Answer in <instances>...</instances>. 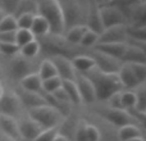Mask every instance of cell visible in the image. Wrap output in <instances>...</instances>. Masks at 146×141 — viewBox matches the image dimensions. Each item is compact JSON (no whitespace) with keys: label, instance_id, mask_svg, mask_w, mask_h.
<instances>
[{"label":"cell","instance_id":"obj_1","mask_svg":"<svg viewBox=\"0 0 146 141\" xmlns=\"http://www.w3.org/2000/svg\"><path fill=\"white\" fill-rule=\"evenodd\" d=\"M83 76H86L92 83L96 94V101L108 100L115 92L123 91L118 74H108V73H103L99 69L94 68L88 70L87 73H85Z\"/></svg>","mask_w":146,"mask_h":141},{"label":"cell","instance_id":"obj_2","mask_svg":"<svg viewBox=\"0 0 146 141\" xmlns=\"http://www.w3.org/2000/svg\"><path fill=\"white\" fill-rule=\"evenodd\" d=\"M37 15L48 22L50 35L63 36L66 32L63 12L58 0H44L37 1Z\"/></svg>","mask_w":146,"mask_h":141},{"label":"cell","instance_id":"obj_3","mask_svg":"<svg viewBox=\"0 0 146 141\" xmlns=\"http://www.w3.org/2000/svg\"><path fill=\"white\" fill-rule=\"evenodd\" d=\"M63 12L66 31L77 26H86V18L88 13V1H59Z\"/></svg>","mask_w":146,"mask_h":141},{"label":"cell","instance_id":"obj_4","mask_svg":"<svg viewBox=\"0 0 146 141\" xmlns=\"http://www.w3.org/2000/svg\"><path fill=\"white\" fill-rule=\"evenodd\" d=\"M28 118L37 123L42 130H50V128H59L64 118L58 110L51 108L50 105H42L37 106L28 110Z\"/></svg>","mask_w":146,"mask_h":141},{"label":"cell","instance_id":"obj_5","mask_svg":"<svg viewBox=\"0 0 146 141\" xmlns=\"http://www.w3.org/2000/svg\"><path fill=\"white\" fill-rule=\"evenodd\" d=\"M99 12L104 30L117 26H127L126 17L114 3H99Z\"/></svg>","mask_w":146,"mask_h":141},{"label":"cell","instance_id":"obj_6","mask_svg":"<svg viewBox=\"0 0 146 141\" xmlns=\"http://www.w3.org/2000/svg\"><path fill=\"white\" fill-rule=\"evenodd\" d=\"M22 104H21L18 96L15 92H5L3 94L0 99V116L10 117V118L17 119L22 112Z\"/></svg>","mask_w":146,"mask_h":141},{"label":"cell","instance_id":"obj_7","mask_svg":"<svg viewBox=\"0 0 146 141\" xmlns=\"http://www.w3.org/2000/svg\"><path fill=\"white\" fill-rule=\"evenodd\" d=\"M91 58L95 62V68L99 69L103 73H108V74H117L122 67V61L115 58H111L109 55H105L103 53L94 50Z\"/></svg>","mask_w":146,"mask_h":141},{"label":"cell","instance_id":"obj_8","mask_svg":"<svg viewBox=\"0 0 146 141\" xmlns=\"http://www.w3.org/2000/svg\"><path fill=\"white\" fill-rule=\"evenodd\" d=\"M49 59L53 62L56 70V74L62 81H74L77 73L73 68L71 59L66 58L63 55H53Z\"/></svg>","mask_w":146,"mask_h":141},{"label":"cell","instance_id":"obj_9","mask_svg":"<svg viewBox=\"0 0 146 141\" xmlns=\"http://www.w3.org/2000/svg\"><path fill=\"white\" fill-rule=\"evenodd\" d=\"M100 116L103 117L105 121H108L109 123L114 124V126H118L119 128L123 126H127V124H136V126H139L137 122L127 113V110L106 108L100 112Z\"/></svg>","mask_w":146,"mask_h":141},{"label":"cell","instance_id":"obj_10","mask_svg":"<svg viewBox=\"0 0 146 141\" xmlns=\"http://www.w3.org/2000/svg\"><path fill=\"white\" fill-rule=\"evenodd\" d=\"M31 62H32V59H26L21 54L15 55L10 62V76L15 80H18V82H19L27 74L36 72V70H33V64Z\"/></svg>","mask_w":146,"mask_h":141},{"label":"cell","instance_id":"obj_11","mask_svg":"<svg viewBox=\"0 0 146 141\" xmlns=\"http://www.w3.org/2000/svg\"><path fill=\"white\" fill-rule=\"evenodd\" d=\"M76 86H77L78 94L81 98V103L85 104H94L96 101V94H95V88H94L91 81L88 80L86 76L83 74H78L74 78Z\"/></svg>","mask_w":146,"mask_h":141},{"label":"cell","instance_id":"obj_12","mask_svg":"<svg viewBox=\"0 0 146 141\" xmlns=\"http://www.w3.org/2000/svg\"><path fill=\"white\" fill-rule=\"evenodd\" d=\"M86 27L88 31H92L96 35H101L104 31L103 23H101L100 12H99V3L88 1V13L86 18Z\"/></svg>","mask_w":146,"mask_h":141},{"label":"cell","instance_id":"obj_13","mask_svg":"<svg viewBox=\"0 0 146 141\" xmlns=\"http://www.w3.org/2000/svg\"><path fill=\"white\" fill-rule=\"evenodd\" d=\"M14 92H15V95L18 96V99H19L22 106H26L28 110H30V109H33V108H37V106L48 105L44 95H41V94L28 92V91H25L19 87L15 88Z\"/></svg>","mask_w":146,"mask_h":141},{"label":"cell","instance_id":"obj_14","mask_svg":"<svg viewBox=\"0 0 146 141\" xmlns=\"http://www.w3.org/2000/svg\"><path fill=\"white\" fill-rule=\"evenodd\" d=\"M127 26H117V27L106 28L99 35L98 44H108V43H124L127 41Z\"/></svg>","mask_w":146,"mask_h":141},{"label":"cell","instance_id":"obj_15","mask_svg":"<svg viewBox=\"0 0 146 141\" xmlns=\"http://www.w3.org/2000/svg\"><path fill=\"white\" fill-rule=\"evenodd\" d=\"M101 134L94 124L81 121L76 128V141H100Z\"/></svg>","mask_w":146,"mask_h":141},{"label":"cell","instance_id":"obj_16","mask_svg":"<svg viewBox=\"0 0 146 141\" xmlns=\"http://www.w3.org/2000/svg\"><path fill=\"white\" fill-rule=\"evenodd\" d=\"M18 131H19V136L22 140L33 141L40 135L42 128L27 117V118H23L21 121H18Z\"/></svg>","mask_w":146,"mask_h":141},{"label":"cell","instance_id":"obj_17","mask_svg":"<svg viewBox=\"0 0 146 141\" xmlns=\"http://www.w3.org/2000/svg\"><path fill=\"white\" fill-rule=\"evenodd\" d=\"M127 49V44L124 43H108V44H96L94 46V50L109 55L111 58H115L122 61Z\"/></svg>","mask_w":146,"mask_h":141},{"label":"cell","instance_id":"obj_18","mask_svg":"<svg viewBox=\"0 0 146 141\" xmlns=\"http://www.w3.org/2000/svg\"><path fill=\"white\" fill-rule=\"evenodd\" d=\"M117 74H118L119 82H121L123 90H135L136 87H139V86L141 85V83L137 81L136 76H135L133 70H132L129 64L123 63Z\"/></svg>","mask_w":146,"mask_h":141},{"label":"cell","instance_id":"obj_19","mask_svg":"<svg viewBox=\"0 0 146 141\" xmlns=\"http://www.w3.org/2000/svg\"><path fill=\"white\" fill-rule=\"evenodd\" d=\"M122 63L126 64H146L145 48L135 45H127L126 53L122 58Z\"/></svg>","mask_w":146,"mask_h":141},{"label":"cell","instance_id":"obj_20","mask_svg":"<svg viewBox=\"0 0 146 141\" xmlns=\"http://www.w3.org/2000/svg\"><path fill=\"white\" fill-rule=\"evenodd\" d=\"M19 88L25 91H28V92H33V94H41L42 92V80L40 78V76L37 74V72H33L27 74L26 77H23L22 80L19 81Z\"/></svg>","mask_w":146,"mask_h":141},{"label":"cell","instance_id":"obj_21","mask_svg":"<svg viewBox=\"0 0 146 141\" xmlns=\"http://www.w3.org/2000/svg\"><path fill=\"white\" fill-rule=\"evenodd\" d=\"M0 130L10 141H21L19 131H18V121L10 117L0 116Z\"/></svg>","mask_w":146,"mask_h":141},{"label":"cell","instance_id":"obj_22","mask_svg":"<svg viewBox=\"0 0 146 141\" xmlns=\"http://www.w3.org/2000/svg\"><path fill=\"white\" fill-rule=\"evenodd\" d=\"M72 66L74 68L76 73L78 74H85L88 70L95 68V62L91 58V55H85V54H78V55H74L71 59Z\"/></svg>","mask_w":146,"mask_h":141},{"label":"cell","instance_id":"obj_23","mask_svg":"<svg viewBox=\"0 0 146 141\" xmlns=\"http://www.w3.org/2000/svg\"><path fill=\"white\" fill-rule=\"evenodd\" d=\"M23 14L37 15V1H32V0H18L13 17L18 18Z\"/></svg>","mask_w":146,"mask_h":141},{"label":"cell","instance_id":"obj_24","mask_svg":"<svg viewBox=\"0 0 146 141\" xmlns=\"http://www.w3.org/2000/svg\"><path fill=\"white\" fill-rule=\"evenodd\" d=\"M137 137H144V134H142V130L136 124H127L118 130L119 141H129Z\"/></svg>","mask_w":146,"mask_h":141},{"label":"cell","instance_id":"obj_25","mask_svg":"<svg viewBox=\"0 0 146 141\" xmlns=\"http://www.w3.org/2000/svg\"><path fill=\"white\" fill-rule=\"evenodd\" d=\"M31 32L35 36V39H41L45 37L46 35L50 33V28H49V25L44 18H41L40 15H35L33 18V23L31 26Z\"/></svg>","mask_w":146,"mask_h":141},{"label":"cell","instance_id":"obj_26","mask_svg":"<svg viewBox=\"0 0 146 141\" xmlns=\"http://www.w3.org/2000/svg\"><path fill=\"white\" fill-rule=\"evenodd\" d=\"M87 31V27L86 26H77V27H73V28H69L64 32L63 37L66 39V41L71 45H80L81 40H82L83 35L86 33Z\"/></svg>","mask_w":146,"mask_h":141},{"label":"cell","instance_id":"obj_27","mask_svg":"<svg viewBox=\"0 0 146 141\" xmlns=\"http://www.w3.org/2000/svg\"><path fill=\"white\" fill-rule=\"evenodd\" d=\"M37 74L40 76V78L42 81L58 76L53 62H51L49 58H46V59H44V61L40 62V64H38V67H37Z\"/></svg>","mask_w":146,"mask_h":141},{"label":"cell","instance_id":"obj_28","mask_svg":"<svg viewBox=\"0 0 146 141\" xmlns=\"http://www.w3.org/2000/svg\"><path fill=\"white\" fill-rule=\"evenodd\" d=\"M62 88L64 90V92L67 94L69 99V103L71 104H81V98L80 94H78L77 86H76L74 81H62Z\"/></svg>","mask_w":146,"mask_h":141},{"label":"cell","instance_id":"obj_29","mask_svg":"<svg viewBox=\"0 0 146 141\" xmlns=\"http://www.w3.org/2000/svg\"><path fill=\"white\" fill-rule=\"evenodd\" d=\"M41 49H40V43H38L37 39L32 40L31 43L26 44L25 46L19 49V54L26 59H33L40 54Z\"/></svg>","mask_w":146,"mask_h":141},{"label":"cell","instance_id":"obj_30","mask_svg":"<svg viewBox=\"0 0 146 141\" xmlns=\"http://www.w3.org/2000/svg\"><path fill=\"white\" fill-rule=\"evenodd\" d=\"M135 95H136V105L135 109L142 114H146V87L145 83L140 85L139 87L135 88Z\"/></svg>","mask_w":146,"mask_h":141},{"label":"cell","instance_id":"obj_31","mask_svg":"<svg viewBox=\"0 0 146 141\" xmlns=\"http://www.w3.org/2000/svg\"><path fill=\"white\" fill-rule=\"evenodd\" d=\"M127 39L139 43H146V27H139V26H127L126 28Z\"/></svg>","mask_w":146,"mask_h":141},{"label":"cell","instance_id":"obj_32","mask_svg":"<svg viewBox=\"0 0 146 141\" xmlns=\"http://www.w3.org/2000/svg\"><path fill=\"white\" fill-rule=\"evenodd\" d=\"M121 103L124 110L135 108L136 105V95L133 90H123L121 91Z\"/></svg>","mask_w":146,"mask_h":141},{"label":"cell","instance_id":"obj_33","mask_svg":"<svg viewBox=\"0 0 146 141\" xmlns=\"http://www.w3.org/2000/svg\"><path fill=\"white\" fill-rule=\"evenodd\" d=\"M60 87H62V80L58 77V76L42 81V92H44V95H50V94H53L54 91H56Z\"/></svg>","mask_w":146,"mask_h":141},{"label":"cell","instance_id":"obj_34","mask_svg":"<svg viewBox=\"0 0 146 141\" xmlns=\"http://www.w3.org/2000/svg\"><path fill=\"white\" fill-rule=\"evenodd\" d=\"M32 40H35V36L32 35L30 30H17L15 32V44L19 46V49L22 46H25L26 44L31 43Z\"/></svg>","mask_w":146,"mask_h":141},{"label":"cell","instance_id":"obj_35","mask_svg":"<svg viewBox=\"0 0 146 141\" xmlns=\"http://www.w3.org/2000/svg\"><path fill=\"white\" fill-rule=\"evenodd\" d=\"M18 30L17 21L13 15H5L3 21L0 22V33L4 32H15Z\"/></svg>","mask_w":146,"mask_h":141},{"label":"cell","instance_id":"obj_36","mask_svg":"<svg viewBox=\"0 0 146 141\" xmlns=\"http://www.w3.org/2000/svg\"><path fill=\"white\" fill-rule=\"evenodd\" d=\"M0 54L8 58H14L19 54V46L17 44H4L0 43Z\"/></svg>","mask_w":146,"mask_h":141},{"label":"cell","instance_id":"obj_37","mask_svg":"<svg viewBox=\"0 0 146 141\" xmlns=\"http://www.w3.org/2000/svg\"><path fill=\"white\" fill-rule=\"evenodd\" d=\"M99 43V35H96L92 31H86V33L83 35L82 40H81L80 45L86 46V48H94L96 44Z\"/></svg>","mask_w":146,"mask_h":141},{"label":"cell","instance_id":"obj_38","mask_svg":"<svg viewBox=\"0 0 146 141\" xmlns=\"http://www.w3.org/2000/svg\"><path fill=\"white\" fill-rule=\"evenodd\" d=\"M33 18H35V15L32 14H23L21 17L15 18L18 30H31V26L33 23Z\"/></svg>","mask_w":146,"mask_h":141},{"label":"cell","instance_id":"obj_39","mask_svg":"<svg viewBox=\"0 0 146 141\" xmlns=\"http://www.w3.org/2000/svg\"><path fill=\"white\" fill-rule=\"evenodd\" d=\"M59 134L58 128H50V130H42L37 137L33 141H54Z\"/></svg>","mask_w":146,"mask_h":141},{"label":"cell","instance_id":"obj_40","mask_svg":"<svg viewBox=\"0 0 146 141\" xmlns=\"http://www.w3.org/2000/svg\"><path fill=\"white\" fill-rule=\"evenodd\" d=\"M132 70H133L135 76H136L137 81L140 83H145L146 81V64H129Z\"/></svg>","mask_w":146,"mask_h":141},{"label":"cell","instance_id":"obj_41","mask_svg":"<svg viewBox=\"0 0 146 141\" xmlns=\"http://www.w3.org/2000/svg\"><path fill=\"white\" fill-rule=\"evenodd\" d=\"M108 101H109V108L110 109L124 110L123 106H122V103H121V91H119V92H115L114 95H111L110 98L108 99Z\"/></svg>","mask_w":146,"mask_h":141},{"label":"cell","instance_id":"obj_42","mask_svg":"<svg viewBox=\"0 0 146 141\" xmlns=\"http://www.w3.org/2000/svg\"><path fill=\"white\" fill-rule=\"evenodd\" d=\"M51 96H53L54 99H55L56 101H59V103H62V104H71L69 103V99H68V96H67V94L64 92V90L63 88H58L56 91H54L53 94H50Z\"/></svg>","mask_w":146,"mask_h":141},{"label":"cell","instance_id":"obj_43","mask_svg":"<svg viewBox=\"0 0 146 141\" xmlns=\"http://www.w3.org/2000/svg\"><path fill=\"white\" fill-rule=\"evenodd\" d=\"M54 141H68V139H67L64 135H62V134H58V136L54 139Z\"/></svg>","mask_w":146,"mask_h":141},{"label":"cell","instance_id":"obj_44","mask_svg":"<svg viewBox=\"0 0 146 141\" xmlns=\"http://www.w3.org/2000/svg\"><path fill=\"white\" fill-rule=\"evenodd\" d=\"M3 94H4V87H3V85H1V82H0V99H1V96H3Z\"/></svg>","mask_w":146,"mask_h":141},{"label":"cell","instance_id":"obj_45","mask_svg":"<svg viewBox=\"0 0 146 141\" xmlns=\"http://www.w3.org/2000/svg\"><path fill=\"white\" fill-rule=\"evenodd\" d=\"M5 15H7V14H5V13H4V12H3V10H1V9H0V22H1V21H3V18H4V17H5Z\"/></svg>","mask_w":146,"mask_h":141},{"label":"cell","instance_id":"obj_46","mask_svg":"<svg viewBox=\"0 0 146 141\" xmlns=\"http://www.w3.org/2000/svg\"><path fill=\"white\" fill-rule=\"evenodd\" d=\"M129 141H144V137H137V139H133V140H129Z\"/></svg>","mask_w":146,"mask_h":141},{"label":"cell","instance_id":"obj_47","mask_svg":"<svg viewBox=\"0 0 146 141\" xmlns=\"http://www.w3.org/2000/svg\"><path fill=\"white\" fill-rule=\"evenodd\" d=\"M3 76V68H1V66H0V77Z\"/></svg>","mask_w":146,"mask_h":141}]
</instances>
